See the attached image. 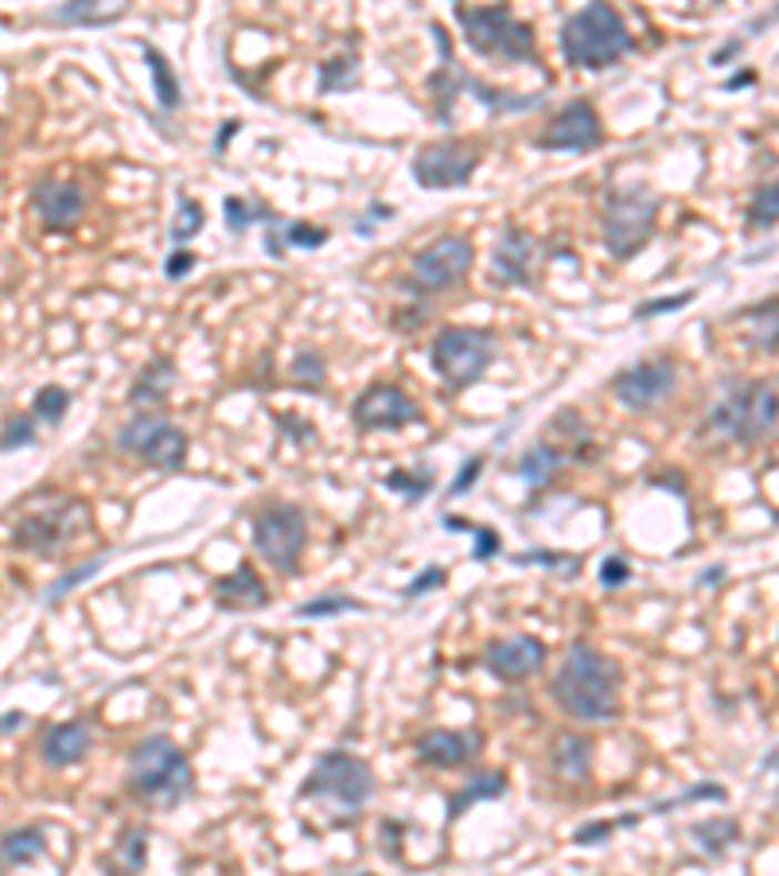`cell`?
<instances>
[{
	"label": "cell",
	"mask_w": 779,
	"mask_h": 876,
	"mask_svg": "<svg viewBox=\"0 0 779 876\" xmlns=\"http://www.w3.org/2000/svg\"><path fill=\"white\" fill-rule=\"evenodd\" d=\"M557 710L580 725H605L620 717V666L597 646L577 643L565 654L562 670L554 674Z\"/></svg>",
	"instance_id": "6da1fadb"
},
{
	"label": "cell",
	"mask_w": 779,
	"mask_h": 876,
	"mask_svg": "<svg viewBox=\"0 0 779 876\" xmlns=\"http://www.w3.org/2000/svg\"><path fill=\"white\" fill-rule=\"evenodd\" d=\"M631 48H636V40L613 4H589V9L573 12L562 28L565 63L580 67V71H605V67L620 63Z\"/></svg>",
	"instance_id": "7a4b0ae2"
},
{
	"label": "cell",
	"mask_w": 779,
	"mask_h": 876,
	"mask_svg": "<svg viewBox=\"0 0 779 876\" xmlns=\"http://www.w3.org/2000/svg\"><path fill=\"white\" fill-rule=\"evenodd\" d=\"M129 791L149 806H175L191 795V764L172 736H149L129 752Z\"/></svg>",
	"instance_id": "3957f363"
},
{
	"label": "cell",
	"mask_w": 779,
	"mask_h": 876,
	"mask_svg": "<svg viewBox=\"0 0 779 876\" xmlns=\"http://www.w3.org/2000/svg\"><path fill=\"white\" fill-rule=\"evenodd\" d=\"M779 421V394L768 383H740L725 390V398L714 401L706 417V429L725 440L756 445L763 440Z\"/></svg>",
	"instance_id": "277c9868"
},
{
	"label": "cell",
	"mask_w": 779,
	"mask_h": 876,
	"mask_svg": "<svg viewBox=\"0 0 779 876\" xmlns=\"http://www.w3.org/2000/svg\"><path fill=\"white\" fill-rule=\"evenodd\" d=\"M456 24L464 28V40L479 55L510 59V63H534V35L507 4H487V9H456Z\"/></svg>",
	"instance_id": "5b68a950"
},
{
	"label": "cell",
	"mask_w": 779,
	"mask_h": 876,
	"mask_svg": "<svg viewBox=\"0 0 779 876\" xmlns=\"http://www.w3.org/2000/svg\"><path fill=\"white\" fill-rule=\"evenodd\" d=\"M433 370L445 378L453 390H468L484 378V370L495 359V335L484 327H445L437 332L429 347Z\"/></svg>",
	"instance_id": "8992f818"
},
{
	"label": "cell",
	"mask_w": 779,
	"mask_h": 876,
	"mask_svg": "<svg viewBox=\"0 0 779 876\" xmlns=\"http://www.w3.org/2000/svg\"><path fill=\"white\" fill-rule=\"evenodd\" d=\"M655 215H659V200L647 187H624L613 192L605 203V246L616 262H628L647 246L655 234Z\"/></svg>",
	"instance_id": "52a82bcc"
},
{
	"label": "cell",
	"mask_w": 779,
	"mask_h": 876,
	"mask_svg": "<svg viewBox=\"0 0 779 876\" xmlns=\"http://www.w3.org/2000/svg\"><path fill=\"white\" fill-rule=\"evenodd\" d=\"M304 542H308V522H304L301 507L270 502L254 515V550L277 573H296Z\"/></svg>",
	"instance_id": "ba28073f"
},
{
	"label": "cell",
	"mask_w": 779,
	"mask_h": 876,
	"mask_svg": "<svg viewBox=\"0 0 779 876\" xmlns=\"http://www.w3.org/2000/svg\"><path fill=\"white\" fill-rule=\"evenodd\" d=\"M304 798H332L343 811H363L374 795V772L351 752H327L301 787Z\"/></svg>",
	"instance_id": "9c48e42d"
},
{
	"label": "cell",
	"mask_w": 779,
	"mask_h": 876,
	"mask_svg": "<svg viewBox=\"0 0 779 876\" xmlns=\"http://www.w3.org/2000/svg\"><path fill=\"white\" fill-rule=\"evenodd\" d=\"M118 448L125 456H136V460L152 464V468H160V471H175L188 460V437H183V429L168 425L164 417H156V414L129 417L118 432Z\"/></svg>",
	"instance_id": "30bf717a"
},
{
	"label": "cell",
	"mask_w": 779,
	"mask_h": 876,
	"mask_svg": "<svg viewBox=\"0 0 779 876\" xmlns=\"http://www.w3.org/2000/svg\"><path fill=\"white\" fill-rule=\"evenodd\" d=\"M82 522H87V507H82L79 499H59V502H51V507L32 510V515L20 518L17 530H12V542H17L20 550L55 558L59 550H67V546L74 542Z\"/></svg>",
	"instance_id": "8fae6325"
},
{
	"label": "cell",
	"mask_w": 779,
	"mask_h": 876,
	"mask_svg": "<svg viewBox=\"0 0 779 876\" xmlns=\"http://www.w3.org/2000/svg\"><path fill=\"white\" fill-rule=\"evenodd\" d=\"M472 257H476V249L464 234H445L414 257V277L402 281V285L417 288V293H445V288L461 285L468 277Z\"/></svg>",
	"instance_id": "7c38bea8"
},
{
	"label": "cell",
	"mask_w": 779,
	"mask_h": 876,
	"mask_svg": "<svg viewBox=\"0 0 779 876\" xmlns=\"http://www.w3.org/2000/svg\"><path fill=\"white\" fill-rule=\"evenodd\" d=\"M479 164V152L464 141H433L422 144L414 156V180L429 192L445 187H464Z\"/></svg>",
	"instance_id": "4fadbf2b"
},
{
	"label": "cell",
	"mask_w": 779,
	"mask_h": 876,
	"mask_svg": "<svg viewBox=\"0 0 779 876\" xmlns=\"http://www.w3.org/2000/svg\"><path fill=\"white\" fill-rule=\"evenodd\" d=\"M351 417H355L363 429H406V425H414L417 417H422V409H417V401L409 398L402 386L374 383L355 398Z\"/></svg>",
	"instance_id": "5bb4252c"
},
{
	"label": "cell",
	"mask_w": 779,
	"mask_h": 876,
	"mask_svg": "<svg viewBox=\"0 0 779 876\" xmlns=\"http://www.w3.org/2000/svg\"><path fill=\"white\" fill-rule=\"evenodd\" d=\"M605 141V129H600V118L589 102H569L554 113L549 129L538 136V149L549 152H589Z\"/></svg>",
	"instance_id": "9a60e30c"
},
{
	"label": "cell",
	"mask_w": 779,
	"mask_h": 876,
	"mask_svg": "<svg viewBox=\"0 0 779 876\" xmlns=\"http://www.w3.org/2000/svg\"><path fill=\"white\" fill-rule=\"evenodd\" d=\"M675 390V363L670 359H647L636 363V367L620 370L613 378V394L624 401L628 409H651L655 401H662L667 394Z\"/></svg>",
	"instance_id": "2e32d148"
},
{
	"label": "cell",
	"mask_w": 779,
	"mask_h": 876,
	"mask_svg": "<svg viewBox=\"0 0 779 876\" xmlns=\"http://www.w3.org/2000/svg\"><path fill=\"white\" fill-rule=\"evenodd\" d=\"M487 670L503 682H526L530 674H538L542 662H546V643L534 635H507L495 639L487 646Z\"/></svg>",
	"instance_id": "e0dca14e"
},
{
	"label": "cell",
	"mask_w": 779,
	"mask_h": 876,
	"mask_svg": "<svg viewBox=\"0 0 779 876\" xmlns=\"http://www.w3.org/2000/svg\"><path fill=\"white\" fill-rule=\"evenodd\" d=\"M32 211L48 231H71L87 211V195L79 184H67V180H40L32 187Z\"/></svg>",
	"instance_id": "ac0fdd59"
},
{
	"label": "cell",
	"mask_w": 779,
	"mask_h": 876,
	"mask_svg": "<svg viewBox=\"0 0 779 876\" xmlns=\"http://www.w3.org/2000/svg\"><path fill=\"white\" fill-rule=\"evenodd\" d=\"M530 265H534V238L523 226H507L492 254L495 281H503V285H530L534 277Z\"/></svg>",
	"instance_id": "d6986e66"
},
{
	"label": "cell",
	"mask_w": 779,
	"mask_h": 876,
	"mask_svg": "<svg viewBox=\"0 0 779 876\" xmlns=\"http://www.w3.org/2000/svg\"><path fill=\"white\" fill-rule=\"evenodd\" d=\"M484 748V733H453V729H433L417 741V756L433 767H461Z\"/></svg>",
	"instance_id": "ffe728a7"
},
{
	"label": "cell",
	"mask_w": 779,
	"mask_h": 876,
	"mask_svg": "<svg viewBox=\"0 0 779 876\" xmlns=\"http://www.w3.org/2000/svg\"><path fill=\"white\" fill-rule=\"evenodd\" d=\"M433 32H437L441 67H437V74H433V79H429V90H433V98H437V118H441V121H448V110H453V102H456V98H461V90H468L472 74L464 71V67L456 63L453 51H448V35H445V28L433 24Z\"/></svg>",
	"instance_id": "44dd1931"
},
{
	"label": "cell",
	"mask_w": 779,
	"mask_h": 876,
	"mask_svg": "<svg viewBox=\"0 0 779 876\" xmlns=\"http://www.w3.org/2000/svg\"><path fill=\"white\" fill-rule=\"evenodd\" d=\"M90 741H94V736H90L87 721H67V725L48 729V736H43V764H51V767L79 764L90 752Z\"/></svg>",
	"instance_id": "7402d4cb"
},
{
	"label": "cell",
	"mask_w": 779,
	"mask_h": 876,
	"mask_svg": "<svg viewBox=\"0 0 779 876\" xmlns=\"http://www.w3.org/2000/svg\"><path fill=\"white\" fill-rule=\"evenodd\" d=\"M549 767L562 783H585L593 767V744L577 733H562L549 748Z\"/></svg>",
	"instance_id": "603a6c76"
},
{
	"label": "cell",
	"mask_w": 779,
	"mask_h": 876,
	"mask_svg": "<svg viewBox=\"0 0 779 876\" xmlns=\"http://www.w3.org/2000/svg\"><path fill=\"white\" fill-rule=\"evenodd\" d=\"M215 597L223 608H262L270 604V592H265L262 577L254 573V566H239L231 577L215 584Z\"/></svg>",
	"instance_id": "cb8c5ba5"
},
{
	"label": "cell",
	"mask_w": 779,
	"mask_h": 876,
	"mask_svg": "<svg viewBox=\"0 0 779 876\" xmlns=\"http://www.w3.org/2000/svg\"><path fill=\"white\" fill-rule=\"evenodd\" d=\"M43 849H48V837H43L40 826H20L0 837V860L12 868L32 865L36 857H43Z\"/></svg>",
	"instance_id": "d4e9b609"
},
{
	"label": "cell",
	"mask_w": 779,
	"mask_h": 876,
	"mask_svg": "<svg viewBox=\"0 0 779 876\" xmlns=\"http://www.w3.org/2000/svg\"><path fill=\"white\" fill-rule=\"evenodd\" d=\"M175 383V367L172 359H164V355H156V359L149 363V367L136 375L133 390H129V401H164V394L172 390Z\"/></svg>",
	"instance_id": "484cf974"
},
{
	"label": "cell",
	"mask_w": 779,
	"mask_h": 876,
	"mask_svg": "<svg viewBox=\"0 0 779 876\" xmlns=\"http://www.w3.org/2000/svg\"><path fill=\"white\" fill-rule=\"evenodd\" d=\"M503 791H507V780H503V772H487V775H476V780H468L461 791H456V798H448V818H456V814H464L472 803H479V798H499Z\"/></svg>",
	"instance_id": "4316f807"
},
{
	"label": "cell",
	"mask_w": 779,
	"mask_h": 876,
	"mask_svg": "<svg viewBox=\"0 0 779 876\" xmlns=\"http://www.w3.org/2000/svg\"><path fill=\"white\" fill-rule=\"evenodd\" d=\"M557 468H562V452H557V448H549V445H534V448H526V452L518 456V476H523L530 487L549 483Z\"/></svg>",
	"instance_id": "83f0119b"
},
{
	"label": "cell",
	"mask_w": 779,
	"mask_h": 876,
	"mask_svg": "<svg viewBox=\"0 0 779 876\" xmlns=\"http://www.w3.org/2000/svg\"><path fill=\"white\" fill-rule=\"evenodd\" d=\"M270 226H273V234H270L273 257H281L285 242L289 246H304V249H316L327 242V231H312V226H304V223H270Z\"/></svg>",
	"instance_id": "f1b7e54d"
},
{
	"label": "cell",
	"mask_w": 779,
	"mask_h": 876,
	"mask_svg": "<svg viewBox=\"0 0 779 876\" xmlns=\"http://www.w3.org/2000/svg\"><path fill=\"white\" fill-rule=\"evenodd\" d=\"M144 59H149V71H152V82H156V102L164 105V110H180V79L172 74V67H168V59L160 55L156 48H144Z\"/></svg>",
	"instance_id": "f546056e"
},
{
	"label": "cell",
	"mask_w": 779,
	"mask_h": 876,
	"mask_svg": "<svg viewBox=\"0 0 779 876\" xmlns=\"http://www.w3.org/2000/svg\"><path fill=\"white\" fill-rule=\"evenodd\" d=\"M748 226L752 231H771L779 223V184H763L760 192L748 200Z\"/></svg>",
	"instance_id": "4dcf8cb0"
},
{
	"label": "cell",
	"mask_w": 779,
	"mask_h": 876,
	"mask_svg": "<svg viewBox=\"0 0 779 876\" xmlns=\"http://www.w3.org/2000/svg\"><path fill=\"white\" fill-rule=\"evenodd\" d=\"M118 17H125V9L98 12V4H63V9L51 12V20H55V24H87V28L110 24V20H118Z\"/></svg>",
	"instance_id": "1f68e13d"
},
{
	"label": "cell",
	"mask_w": 779,
	"mask_h": 876,
	"mask_svg": "<svg viewBox=\"0 0 779 876\" xmlns=\"http://www.w3.org/2000/svg\"><path fill=\"white\" fill-rule=\"evenodd\" d=\"M36 417L48 425H59L63 421V414L71 409V394L63 390V386H43L40 394H36Z\"/></svg>",
	"instance_id": "d6a6232c"
},
{
	"label": "cell",
	"mask_w": 779,
	"mask_h": 876,
	"mask_svg": "<svg viewBox=\"0 0 779 876\" xmlns=\"http://www.w3.org/2000/svg\"><path fill=\"white\" fill-rule=\"evenodd\" d=\"M113 860L121 865V873L133 876L136 868L144 865V834L141 829H125V834L118 837V849H113Z\"/></svg>",
	"instance_id": "836d02e7"
},
{
	"label": "cell",
	"mask_w": 779,
	"mask_h": 876,
	"mask_svg": "<svg viewBox=\"0 0 779 876\" xmlns=\"http://www.w3.org/2000/svg\"><path fill=\"white\" fill-rule=\"evenodd\" d=\"M694 837H698L701 845H706L709 853H721L725 845H732V837H737V822H701V826H694Z\"/></svg>",
	"instance_id": "e575fe53"
},
{
	"label": "cell",
	"mask_w": 779,
	"mask_h": 876,
	"mask_svg": "<svg viewBox=\"0 0 779 876\" xmlns=\"http://www.w3.org/2000/svg\"><path fill=\"white\" fill-rule=\"evenodd\" d=\"M203 226V207L188 195H180V218L172 223V242H188Z\"/></svg>",
	"instance_id": "d590c367"
},
{
	"label": "cell",
	"mask_w": 779,
	"mask_h": 876,
	"mask_svg": "<svg viewBox=\"0 0 779 876\" xmlns=\"http://www.w3.org/2000/svg\"><path fill=\"white\" fill-rule=\"evenodd\" d=\"M223 211H226V226H231V234H242L250 223H257V218H273L265 207H250L246 200H226Z\"/></svg>",
	"instance_id": "8d00e7d4"
},
{
	"label": "cell",
	"mask_w": 779,
	"mask_h": 876,
	"mask_svg": "<svg viewBox=\"0 0 779 876\" xmlns=\"http://www.w3.org/2000/svg\"><path fill=\"white\" fill-rule=\"evenodd\" d=\"M355 82V59L340 55L332 63H324V74H320V90H347Z\"/></svg>",
	"instance_id": "74e56055"
},
{
	"label": "cell",
	"mask_w": 779,
	"mask_h": 876,
	"mask_svg": "<svg viewBox=\"0 0 779 876\" xmlns=\"http://www.w3.org/2000/svg\"><path fill=\"white\" fill-rule=\"evenodd\" d=\"M98 569H102V558L87 561V566H82V569H71V573H67V577H59V581L51 584V589H48V600H51V604H55V600H63L71 589H79L82 581H90V577H94Z\"/></svg>",
	"instance_id": "f35d334b"
},
{
	"label": "cell",
	"mask_w": 779,
	"mask_h": 876,
	"mask_svg": "<svg viewBox=\"0 0 779 876\" xmlns=\"http://www.w3.org/2000/svg\"><path fill=\"white\" fill-rule=\"evenodd\" d=\"M355 600L351 597H320L312 600V604H301L296 608V615H304V620H316V615H340V612H355Z\"/></svg>",
	"instance_id": "ab89813d"
},
{
	"label": "cell",
	"mask_w": 779,
	"mask_h": 876,
	"mask_svg": "<svg viewBox=\"0 0 779 876\" xmlns=\"http://www.w3.org/2000/svg\"><path fill=\"white\" fill-rule=\"evenodd\" d=\"M293 378H301L304 386H312V390H316L320 378H324V359H320V350L304 347L301 355H296V363H293Z\"/></svg>",
	"instance_id": "60d3db41"
},
{
	"label": "cell",
	"mask_w": 779,
	"mask_h": 876,
	"mask_svg": "<svg viewBox=\"0 0 779 876\" xmlns=\"http://www.w3.org/2000/svg\"><path fill=\"white\" fill-rule=\"evenodd\" d=\"M36 440V425L32 417H12L9 425H4V437H0V448H24Z\"/></svg>",
	"instance_id": "b9f144b4"
},
{
	"label": "cell",
	"mask_w": 779,
	"mask_h": 876,
	"mask_svg": "<svg viewBox=\"0 0 779 876\" xmlns=\"http://www.w3.org/2000/svg\"><path fill=\"white\" fill-rule=\"evenodd\" d=\"M694 301V293H678V296H659V301H647V304H639L636 308V316L639 319H655V316H662V312H678V308H686V304Z\"/></svg>",
	"instance_id": "7bdbcfd3"
},
{
	"label": "cell",
	"mask_w": 779,
	"mask_h": 876,
	"mask_svg": "<svg viewBox=\"0 0 779 876\" xmlns=\"http://www.w3.org/2000/svg\"><path fill=\"white\" fill-rule=\"evenodd\" d=\"M472 534H476V561H487L499 553V534L492 526H472Z\"/></svg>",
	"instance_id": "ee69618b"
},
{
	"label": "cell",
	"mask_w": 779,
	"mask_h": 876,
	"mask_svg": "<svg viewBox=\"0 0 779 876\" xmlns=\"http://www.w3.org/2000/svg\"><path fill=\"white\" fill-rule=\"evenodd\" d=\"M479 468H484V456H472V460H464L461 476L453 479V487H448V495H464V491H468V487L476 483Z\"/></svg>",
	"instance_id": "f6af8a7d"
},
{
	"label": "cell",
	"mask_w": 779,
	"mask_h": 876,
	"mask_svg": "<svg viewBox=\"0 0 779 876\" xmlns=\"http://www.w3.org/2000/svg\"><path fill=\"white\" fill-rule=\"evenodd\" d=\"M386 487H394V491H409V499H417V495H425L433 487V476H422V479H406V476H389Z\"/></svg>",
	"instance_id": "bcb514c9"
},
{
	"label": "cell",
	"mask_w": 779,
	"mask_h": 876,
	"mask_svg": "<svg viewBox=\"0 0 779 876\" xmlns=\"http://www.w3.org/2000/svg\"><path fill=\"white\" fill-rule=\"evenodd\" d=\"M628 573H631V569H628V561H624V558H608L605 566H600V581H605L608 589H616V584L628 581Z\"/></svg>",
	"instance_id": "7dc6e473"
},
{
	"label": "cell",
	"mask_w": 779,
	"mask_h": 876,
	"mask_svg": "<svg viewBox=\"0 0 779 876\" xmlns=\"http://www.w3.org/2000/svg\"><path fill=\"white\" fill-rule=\"evenodd\" d=\"M441 581H445V573H441V569H429V573H425V577H417V581H409V584H406V600L425 597V592L437 589Z\"/></svg>",
	"instance_id": "c3c4849f"
},
{
	"label": "cell",
	"mask_w": 779,
	"mask_h": 876,
	"mask_svg": "<svg viewBox=\"0 0 779 876\" xmlns=\"http://www.w3.org/2000/svg\"><path fill=\"white\" fill-rule=\"evenodd\" d=\"M191 265H195V254H191V249H175V257H168L164 273H168V277H183Z\"/></svg>",
	"instance_id": "681fc988"
},
{
	"label": "cell",
	"mask_w": 779,
	"mask_h": 876,
	"mask_svg": "<svg viewBox=\"0 0 779 876\" xmlns=\"http://www.w3.org/2000/svg\"><path fill=\"white\" fill-rule=\"evenodd\" d=\"M740 48H745V43H740V40H729V43H725V48H717V51H714V67H721V63H729V59H737V55H740Z\"/></svg>",
	"instance_id": "f907efd6"
},
{
	"label": "cell",
	"mask_w": 779,
	"mask_h": 876,
	"mask_svg": "<svg viewBox=\"0 0 779 876\" xmlns=\"http://www.w3.org/2000/svg\"><path fill=\"white\" fill-rule=\"evenodd\" d=\"M239 129H242V125H239V121H223V133H219L215 149H219V152H223V149H226V141H231V136H234V133H239Z\"/></svg>",
	"instance_id": "816d5d0a"
},
{
	"label": "cell",
	"mask_w": 779,
	"mask_h": 876,
	"mask_svg": "<svg viewBox=\"0 0 779 876\" xmlns=\"http://www.w3.org/2000/svg\"><path fill=\"white\" fill-rule=\"evenodd\" d=\"M24 725V713H9V717H0V733H9V729Z\"/></svg>",
	"instance_id": "f5cc1de1"
},
{
	"label": "cell",
	"mask_w": 779,
	"mask_h": 876,
	"mask_svg": "<svg viewBox=\"0 0 779 876\" xmlns=\"http://www.w3.org/2000/svg\"><path fill=\"white\" fill-rule=\"evenodd\" d=\"M714 581H721V569H709V573L701 577V584H714Z\"/></svg>",
	"instance_id": "db71d44e"
},
{
	"label": "cell",
	"mask_w": 779,
	"mask_h": 876,
	"mask_svg": "<svg viewBox=\"0 0 779 876\" xmlns=\"http://www.w3.org/2000/svg\"><path fill=\"white\" fill-rule=\"evenodd\" d=\"M763 767H779V748H776V756H768V760H763Z\"/></svg>",
	"instance_id": "11a10c76"
},
{
	"label": "cell",
	"mask_w": 779,
	"mask_h": 876,
	"mask_svg": "<svg viewBox=\"0 0 779 876\" xmlns=\"http://www.w3.org/2000/svg\"><path fill=\"white\" fill-rule=\"evenodd\" d=\"M0 141H4V121H0Z\"/></svg>",
	"instance_id": "9f6ffc18"
}]
</instances>
